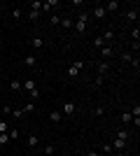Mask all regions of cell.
Masks as SVG:
<instances>
[{
    "label": "cell",
    "instance_id": "277c9868",
    "mask_svg": "<svg viewBox=\"0 0 140 156\" xmlns=\"http://www.w3.org/2000/svg\"><path fill=\"white\" fill-rule=\"evenodd\" d=\"M56 5H59V0H47V2H42V9H40V12L47 14V12H52Z\"/></svg>",
    "mask_w": 140,
    "mask_h": 156
},
{
    "label": "cell",
    "instance_id": "4316f807",
    "mask_svg": "<svg viewBox=\"0 0 140 156\" xmlns=\"http://www.w3.org/2000/svg\"><path fill=\"white\" fill-rule=\"evenodd\" d=\"M61 28H73V21L68 19V16H66V19H61Z\"/></svg>",
    "mask_w": 140,
    "mask_h": 156
},
{
    "label": "cell",
    "instance_id": "f1b7e54d",
    "mask_svg": "<svg viewBox=\"0 0 140 156\" xmlns=\"http://www.w3.org/2000/svg\"><path fill=\"white\" fill-rule=\"evenodd\" d=\"M7 142H9V137H7V133H0V147H5Z\"/></svg>",
    "mask_w": 140,
    "mask_h": 156
},
{
    "label": "cell",
    "instance_id": "74e56055",
    "mask_svg": "<svg viewBox=\"0 0 140 156\" xmlns=\"http://www.w3.org/2000/svg\"><path fill=\"white\" fill-rule=\"evenodd\" d=\"M0 103H2V100H0Z\"/></svg>",
    "mask_w": 140,
    "mask_h": 156
},
{
    "label": "cell",
    "instance_id": "e0dca14e",
    "mask_svg": "<svg viewBox=\"0 0 140 156\" xmlns=\"http://www.w3.org/2000/svg\"><path fill=\"white\" fill-rule=\"evenodd\" d=\"M114 137H119V140L128 142V137H131V133H128V130H117V135H114Z\"/></svg>",
    "mask_w": 140,
    "mask_h": 156
},
{
    "label": "cell",
    "instance_id": "52a82bcc",
    "mask_svg": "<svg viewBox=\"0 0 140 156\" xmlns=\"http://www.w3.org/2000/svg\"><path fill=\"white\" fill-rule=\"evenodd\" d=\"M126 19L128 21H138V5L131 7V9H126Z\"/></svg>",
    "mask_w": 140,
    "mask_h": 156
},
{
    "label": "cell",
    "instance_id": "d590c367",
    "mask_svg": "<svg viewBox=\"0 0 140 156\" xmlns=\"http://www.w3.org/2000/svg\"><path fill=\"white\" fill-rule=\"evenodd\" d=\"M31 98H33V100H38V98H40V91H38V89H35V91H31Z\"/></svg>",
    "mask_w": 140,
    "mask_h": 156
},
{
    "label": "cell",
    "instance_id": "d6a6232c",
    "mask_svg": "<svg viewBox=\"0 0 140 156\" xmlns=\"http://www.w3.org/2000/svg\"><path fill=\"white\" fill-rule=\"evenodd\" d=\"M7 130H9V126H7V119H5V121H0V133H7Z\"/></svg>",
    "mask_w": 140,
    "mask_h": 156
},
{
    "label": "cell",
    "instance_id": "5bb4252c",
    "mask_svg": "<svg viewBox=\"0 0 140 156\" xmlns=\"http://www.w3.org/2000/svg\"><path fill=\"white\" fill-rule=\"evenodd\" d=\"M42 44H45V42H42V37H38V35L31 40V47H33V49H42Z\"/></svg>",
    "mask_w": 140,
    "mask_h": 156
},
{
    "label": "cell",
    "instance_id": "ffe728a7",
    "mask_svg": "<svg viewBox=\"0 0 140 156\" xmlns=\"http://www.w3.org/2000/svg\"><path fill=\"white\" fill-rule=\"evenodd\" d=\"M110 70V63H98V75H105Z\"/></svg>",
    "mask_w": 140,
    "mask_h": 156
},
{
    "label": "cell",
    "instance_id": "4fadbf2b",
    "mask_svg": "<svg viewBox=\"0 0 140 156\" xmlns=\"http://www.w3.org/2000/svg\"><path fill=\"white\" fill-rule=\"evenodd\" d=\"M100 37L105 40V42H112V40H114V30H112V28H107V30L103 33V35H100Z\"/></svg>",
    "mask_w": 140,
    "mask_h": 156
},
{
    "label": "cell",
    "instance_id": "5b68a950",
    "mask_svg": "<svg viewBox=\"0 0 140 156\" xmlns=\"http://www.w3.org/2000/svg\"><path fill=\"white\" fill-rule=\"evenodd\" d=\"M103 9H105V14H110V12H117V9H119V2H117V0H110L107 5H103Z\"/></svg>",
    "mask_w": 140,
    "mask_h": 156
},
{
    "label": "cell",
    "instance_id": "7a4b0ae2",
    "mask_svg": "<svg viewBox=\"0 0 140 156\" xmlns=\"http://www.w3.org/2000/svg\"><path fill=\"white\" fill-rule=\"evenodd\" d=\"M82 68H84V63H82V61H75V63L70 65V68H68V77H70V79H75L77 75H80V70H82Z\"/></svg>",
    "mask_w": 140,
    "mask_h": 156
},
{
    "label": "cell",
    "instance_id": "44dd1931",
    "mask_svg": "<svg viewBox=\"0 0 140 156\" xmlns=\"http://www.w3.org/2000/svg\"><path fill=\"white\" fill-rule=\"evenodd\" d=\"M42 151H45V156H54V151H56V147H54V144H47V147H45V149H42Z\"/></svg>",
    "mask_w": 140,
    "mask_h": 156
},
{
    "label": "cell",
    "instance_id": "3957f363",
    "mask_svg": "<svg viewBox=\"0 0 140 156\" xmlns=\"http://www.w3.org/2000/svg\"><path fill=\"white\" fill-rule=\"evenodd\" d=\"M100 56H103V58H112L114 56V47H110V44L100 47Z\"/></svg>",
    "mask_w": 140,
    "mask_h": 156
},
{
    "label": "cell",
    "instance_id": "cb8c5ba5",
    "mask_svg": "<svg viewBox=\"0 0 140 156\" xmlns=\"http://www.w3.org/2000/svg\"><path fill=\"white\" fill-rule=\"evenodd\" d=\"M49 23H52V26H59V23H61V16H59V14H52V16H49Z\"/></svg>",
    "mask_w": 140,
    "mask_h": 156
},
{
    "label": "cell",
    "instance_id": "8fae6325",
    "mask_svg": "<svg viewBox=\"0 0 140 156\" xmlns=\"http://www.w3.org/2000/svg\"><path fill=\"white\" fill-rule=\"evenodd\" d=\"M49 121L59 124V121H61V112H59V110H52V112H49Z\"/></svg>",
    "mask_w": 140,
    "mask_h": 156
},
{
    "label": "cell",
    "instance_id": "83f0119b",
    "mask_svg": "<svg viewBox=\"0 0 140 156\" xmlns=\"http://www.w3.org/2000/svg\"><path fill=\"white\" fill-rule=\"evenodd\" d=\"M2 117H12V107L9 105H2Z\"/></svg>",
    "mask_w": 140,
    "mask_h": 156
},
{
    "label": "cell",
    "instance_id": "4dcf8cb0",
    "mask_svg": "<svg viewBox=\"0 0 140 156\" xmlns=\"http://www.w3.org/2000/svg\"><path fill=\"white\" fill-rule=\"evenodd\" d=\"M93 114H96V117H103V114H105V107H100V105H98V107L93 110Z\"/></svg>",
    "mask_w": 140,
    "mask_h": 156
},
{
    "label": "cell",
    "instance_id": "484cf974",
    "mask_svg": "<svg viewBox=\"0 0 140 156\" xmlns=\"http://www.w3.org/2000/svg\"><path fill=\"white\" fill-rule=\"evenodd\" d=\"M38 16H40V12H35V9H28V19H31V21H38Z\"/></svg>",
    "mask_w": 140,
    "mask_h": 156
},
{
    "label": "cell",
    "instance_id": "d4e9b609",
    "mask_svg": "<svg viewBox=\"0 0 140 156\" xmlns=\"http://www.w3.org/2000/svg\"><path fill=\"white\" fill-rule=\"evenodd\" d=\"M131 37H133V42H138V40H140V28H138V26L131 30Z\"/></svg>",
    "mask_w": 140,
    "mask_h": 156
},
{
    "label": "cell",
    "instance_id": "9a60e30c",
    "mask_svg": "<svg viewBox=\"0 0 140 156\" xmlns=\"http://www.w3.org/2000/svg\"><path fill=\"white\" fill-rule=\"evenodd\" d=\"M131 119H133V117H131V112H121V114H119L121 124H131Z\"/></svg>",
    "mask_w": 140,
    "mask_h": 156
},
{
    "label": "cell",
    "instance_id": "6da1fadb",
    "mask_svg": "<svg viewBox=\"0 0 140 156\" xmlns=\"http://www.w3.org/2000/svg\"><path fill=\"white\" fill-rule=\"evenodd\" d=\"M87 19H89V12H82V14H80V19H77V23H73V26H75V30L80 33V35H82L84 30H87Z\"/></svg>",
    "mask_w": 140,
    "mask_h": 156
},
{
    "label": "cell",
    "instance_id": "7c38bea8",
    "mask_svg": "<svg viewBox=\"0 0 140 156\" xmlns=\"http://www.w3.org/2000/svg\"><path fill=\"white\" fill-rule=\"evenodd\" d=\"M26 144H28V147H38V144H40V137H38V135H28Z\"/></svg>",
    "mask_w": 140,
    "mask_h": 156
},
{
    "label": "cell",
    "instance_id": "d6986e66",
    "mask_svg": "<svg viewBox=\"0 0 140 156\" xmlns=\"http://www.w3.org/2000/svg\"><path fill=\"white\" fill-rule=\"evenodd\" d=\"M9 89H12V91H21V82L19 79H12V82H9Z\"/></svg>",
    "mask_w": 140,
    "mask_h": 156
},
{
    "label": "cell",
    "instance_id": "7402d4cb",
    "mask_svg": "<svg viewBox=\"0 0 140 156\" xmlns=\"http://www.w3.org/2000/svg\"><path fill=\"white\" fill-rule=\"evenodd\" d=\"M7 137H9V142H12V140H16V137H19V130H16V128L7 130Z\"/></svg>",
    "mask_w": 140,
    "mask_h": 156
},
{
    "label": "cell",
    "instance_id": "8992f818",
    "mask_svg": "<svg viewBox=\"0 0 140 156\" xmlns=\"http://www.w3.org/2000/svg\"><path fill=\"white\" fill-rule=\"evenodd\" d=\"M126 144H128V142H124V140H119V137H114L112 149H117V151H124V149H126Z\"/></svg>",
    "mask_w": 140,
    "mask_h": 156
},
{
    "label": "cell",
    "instance_id": "ba28073f",
    "mask_svg": "<svg viewBox=\"0 0 140 156\" xmlns=\"http://www.w3.org/2000/svg\"><path fill=\"white\" fill-rule=\"evenodd\" d=\"M23 63H26L28 68H35V65H38V56H33V54H28L26 58H23Z\"/></svg>",
    "mask_w": 140,
    "mask_h": 156
},
{
    "label": "cell",
    "instance_id": "836d02e7",
    "mask_svg": "<svg viewBox=\"0 0 140 156\" xmlns=\"http://www.w3.org/2000/svg\"><path fill=\"white\" fill-rule=\"evenodd\" d=\"M35 110V103H28V105H23V112H33Z\"/></svg>",
    "mask_w": 140,
    "mask_h": 156
},
{
    "label": "cell",
    "instance_id": "603a6c76",
    "mask_svg": "<svg viewBox=\"0 0 140 156\" xmlns=\"http://www.w3.org/2000/svg\"><path fill=\"white\" fill-rule=\"evenodd\" d=\"M28 7H31V9H35V12H40V9H42V2H40V0H33Z\"/></svg>",
    "mask_w": 140,
    "mask_h": 156
},
{
    "label": "cell",
    "instance_id": "ac0fdd59",
    "mask_svg": "<svg viewBox=\"0 0 140 156\" xmlns=\"http://www.w3.org/2000/svg\"><path fill=\"white\" fill-rule=\"evenodd\" d=\"M93 47H96V49H100V47H105V40L100 37V35H96V37H93Z\"/></svg>",
    "mask_w": 140,
    "mask_h": 156
},
{
    "label": "cell",
    "instance_id": "f546056e",
    "mask_svg": "<svg viewBox=\"0 0 140 156\" xmlns=\"http://www.w3.org/2000/svg\"><path fill=\"white\" fill-rule=\"evenodd\" d=\"M21 14H23V12H21V7H14V9H12V16H14V19H21Z\"/></svg>",
    "mask_w": 140,
    "mask_h": 156
},
{
    "label": "cell",
    "instance_id": "8d00e7d4",
    "mask_svg": "<svg viewBox=\"0 0 140 156\" xmlns=\"http://www.w3.org/2000/svg\"><path fill=\"white\" fill-rule=\"evenodd\" d=\"M87 156H98V154H96V151H89V154Z\"/></svg>",
    "mask_w": 140,
    "mask_h": 156
},
{
    "label": "cell",
    "instance_id": "30bf717a",
    "mask_svg": "<svg viewBox=\"0 0 140 156\" xmlns=\"http://www.w3.org/2000/svg\"><path fill=\"white\" fill-rule=\"evenodd\" d=\"M91 14H93V16H96V19H105V16H107V14H105V9H103V7H100V5L96 7V9H93Z\"/></svg>",
    "mask_w": 140,
    "mask_h": 156
},
{
    "label": "cell",
    "instance_id": "2e32d148",
    "mask_svg": "<svg viewBox=\"0 0 140 156\" xmlns=\"http://www.w3.org/2000/svg\"><path fill=\"white\" fill-rule=\"evenodd\" d=\"M23 89H26V91L31 93V91H35L38 86H35V82H33V79H26V82H23Z\"/></svg>",
    "mask_w": 140,
    "mask_h": 156
},
{
    "label": "cell",
    "instance_id": "9c48e42d",
    "mask_svg": "<svg viewBox=\"0 0 140 156\" xmlns=\"http://www.w3.org/2000/svg\"><path fill=\"white\" fill-rule=\"evenodd\" d=\"M63 114L73 117V114H75V103H66V105H63Z\"/></svg>",
    "mask_w": 140,
    "mask_h": 156
},
{
    "label": "cell",
    "instance_id": "1f68e13d",
    "mask_svg": "<svg viewBox=\"0 0 140 156\" xmlns=\"http://www.w3.org/2000/svg\"><path fill=\"white\" fill-rule=\"evenodd\" d=\"M121 61H126V63H131V61H133V56H131L128 51H124V54H121Z\"/></svg>",
    "mask_w": 140,
    "mask_h": 156
},
{
    "label": "cell",
    "instance_id": "e575fe53",
    "mask_svg": "<svg viewBox=\"0 0 140 156\" xmlns=\"http://www.w3.org/2000/svg\"><path fill=\"white\" fill-rule=\"evenodd\" d=\"M12 117H14V119H19V117H23V110H12Z\"/></svg>",
    "mask_w": 140,
    "mask_h": 156
}]
</instances>
